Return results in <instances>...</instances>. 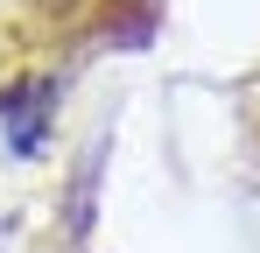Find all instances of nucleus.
I'll use <instances>...</instances> for the list:
<instances>
[{"label":"nucleus","instance_id":"nucleus-1","mask_svg":"<svg viewBox=\"0 0 260 253\" xmlns=\"http://www.w3.org/2000/svg\"><path fill=\"white\" fill-rule=\"evenodd\" d=\"M49 99H56L49 84H28V91H7V99H0V113H7V126H14V148H21V155H36V148H43Z\"/></svg>","mask_w":260,"mask_h":253}]
</instances>
